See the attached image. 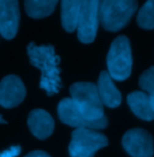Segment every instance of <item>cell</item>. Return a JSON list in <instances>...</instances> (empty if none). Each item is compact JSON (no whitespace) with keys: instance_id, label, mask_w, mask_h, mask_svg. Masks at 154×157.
Segmentation results:
<instances>
[{"instance_id":"obj_1","label":"cell","mask_w":154,"mask_h":157,"mask_svg":"<svg viewBox=\"0 0 154 157\" xmlns=\"http://www.w3.org/2000/svg\"><path fill=\"white\" fill-rule=\"evenodd\" d=\"M27 52L30 63L40 69L41 78L40 87L46 91L48 96H53L63 88L60 80V58L56 53L52 45H36L30 42L27 46Z\"/></svg>"},{"instance_id":"obj_2","label":"cell","mask_w":154,"mask_h":157,"mask_svg":"<svg viewBox=\"0 0 154 157\" xmlns=\"http://www.w3.org/2000/svg\"><path fill=\"white\" fill-rule=\"evenodd\" d=\"M70 94L78 111L87 120L97 121L105 117L104 105L96 85L92 82H75L70 87Z\"/></svg>"},{"instance_id":"obj_3","label":"cell","mask_w":154,"mask_h":157,"mask_svg":"<svg viewBox=\"0 0 154 157\" xmlns=\"http://www.w3.org/2000/svg\"><path fill=\"white\" fill-rule=\"evenodd\" d=\"M136 10L137 1L105 0L100 2L99 20L106 30L118 32L129 23Z\"/></svg>"},{"instance_id":"obj_4","label":"cell","mask_w":154,"mask_h":157,"mask_svg":"<svg viewBox=\"0 0 154 157\" xmlns=\"http://www.w3.org/2000/svg\"><path fill=\"white\" fill-rule=\"evenodd\" d=\"M133 68V56L130 41L122 35L113 40L107 55V73L111 78L124 81L130 76Z\"/></svg>"},{"instance_id":"obj_5","label":"cell","mask_w":154,"mask_h":157,"mask_svg":"<svg viewBox=\"0 0 154 157\" xmlns=\"http://www.w3.org/2000/svg\"><path fill=\"white\" fill-rule=\"evenodd\" d=\"M108 140L102 133L93 129L76 128L69 145L70 157H94L97 150L107 146Z\"/></svg>"},{"instance_id":"obj_6","label":"cell","mask_w":154,"mask_h":157,"mask_svg":"<svg viewBox=\"0 0 154 157\" xmlns=\"http://www.w3.org/2000/svg\"><path fill=\"white\" fill-rule=\"evenodd\" d=\"M99 7L97 0H83L81 4L79 18L77 23V35L81 42H93L99 27Z\"/></svg>"},{"instance_id":"obj_7","label":"cell","mask_w":154,"mask_h":157,"mask_svg":"<svg viewBox=\"0 0 154 157\" xmlns=\"http://www.w3.org/2000/svg\"><path fill=\"white\" fill-rule=\"evenodd\" d=\"M58 116L60 121L68 126L75 128H87V129H104L107 127V118L106 116L97 121H89L84 117L76 108L75 103L71 98L61 99L58 104Z\"/></svg>"},{"instance_id":"obj_8","label":"cell","mask_w":154,"mask_h":157,"mask_svg":"<svg viewBox=\"0 0 154 157\" xmlns=\"http://www.w3.org/2000/svg\"><path fill=\"white\" fill-rule=\"evenodd\" d=\"M122 144L131 157H153V138L142 128L128 131L122 139Z\"/></svg>"},{"instance_id":"obj_9","label":"cell","mask_w":154,"mask_h":157,"mask_svg":"<svg viewBox=\"0 0 154 157\" xmlns=\"http://www.w3.org/2000/svg\"><path fill=\"white\" fill-rule=\"evenodd\" d=\"M25 98V87L16 75H6L0 81V105L4 108H15Z\"/></svg>"},{"instance_id":"obj_10","label":"cell","mask_w":154,"mask_h":157,"mask_svg":"<svg viewBox=\"0 0 154 157\" xmlns=\"http://www.w3.org/2000/svg\"><path fill=\"white\" fill-rule=\"evenodd\" d=\"M19 7L16 0H0V34L4 39H13L18 32Z\"/></svg>"},{"instance_id":"obj_11","label":"cell","mask_w":154,"mask_h":157,"mask_svg":"<svg viewBox=\"0 0 154 157\" xmlns=\"http://www.w3.org/2000/svg\"><path fill=\"white\" fill-rule=\"evenodd\" d=\"M28 127L34 137L45 140L53 133L54 120L42 109H34L28 116Z\"/></svg>"},{"instance_id":"obj_12","label":"cell","mask_w":154,"mask_h":157,"mask_svg":"<svg viewBox=\"0 0 154 157\" xmlns=\"http://www.w3.org/2000/svg\"><path fill=\"white\" fill-rule=\"evenodd\" d=\"M97 92L102 105L108 108H117L122 101V94L112 81L107 71H101L97 80Z\"/></svg>"},{"instance_id":"obj_13","label":"cell","mask_w":154,"mask_h":157,"mask_svg":"<svg viewBox=\"0 0 154 157\" xmlns=\"http://www.w3.org/2000/svg\"><path fill=\"white\" fill-rule=\"evenodd\" d=\"M128 104L137 117L145 121L154 120V111L152 109L151 98L147 93L141 91L131 92L128 96Z\"/></svg>"},{"instance_id":"obj_14","label":"cell","mask_w":154,"mask_h":157,"mask_svg":"<svg viewBox=\"0 0 154 157\" xmlns=\"http://www.w3.org/2000/svg\"><path fill=\"white\" fill-rule=\"evenodd\" d=\"M81 4H82V1H79V0L61 1V25L69 33H72L77 28L79 11H81Z\"/></svg>"},{"instance_id":"obj_15","label":"cell","mask_w":154,"mask_h":157,"mask_svg":"<svg viewBox=\"0 0 154 157\" xmlns=\"http://www.w3.org/2000/svg\"><path fill=\"white\" fill-rule=\"evenodd\" d=\"M57 6L56 0H27L24 2L25 12L31 18H43L50 16Z\"/></svg>"},{"instance_id":"obj_16","label":"cell","mask_w":154,"mask_h":157,"mask_svg":"<svg viewBox=\"0 0 154 157\" xmlns=\"http://www.w3.org/2000/svg\"><path fill=\"white\" fill-rule=\"evenodd\" d=\"M137 24L143 29H154V1H147L137 15Z\"/></svg>"},{"instance_id":"obj_17","label":"cell","mask_w":154,"mask_h":157,"mask_svg":"<svg viewBox=\"0 0 154 157\" xmlns=\"http://www.w3.org/2000/svg\"><path fill=\"white\" fill-rule=\"evenodd\" d=\"M140 86L151 98L152 109L154 111V67L147 69L140 78Z\"/></svg>"},{"instance_id":"obj_18","label":"cell","mask_w":154,"mask_h":157,"mask_svg":"<svg viewBox=\"0 0 154 157\" xmlns=\"http://www.w3.org/2000/svg\"><path fill=\"white\" fill-rule=\"evenodd\" d=\"M22 151V147L19 145H12L11 147L4 150L0 152V157H17Z\"/></svg>"},{"instance_id":"obj_19","label":"cell","mask_w":154,"mask_h":157,"mask_svg":"<svg viewBox=\"0 0 154 157\" xmlns=\"http://www.w3.org/2000/svg\"><path fill=\"white\" fill-rule=\"evenodd\" d=\"M24 157H51L47 152H45V151H42V150H35V151H31V152H29L27 156Z\"/></svg>"},{"instance_id":"obj_20","label":"cell","mask_w":154,"mask_h":157,"mask_svg":"<svg viewBox=\"0 0 154 157\" xmlns=\"http://www.w3.org/2000/svg\"><path fill=\"white\" fill-rule=\"evenodd\" d=\"M0 123H6V121L1 117V115H0Z\"/></svg>"}]
</instances>
